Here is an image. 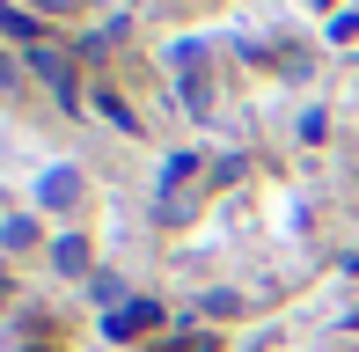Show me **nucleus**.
I'll use <instances>...</instances> for the list:
<instances>
[{
  "instance_id": "nucleus-1",
  "label": "nucleus",
  "mask_w": 359,
  "mask_h": 352,
  "mask_svg": "<svg viewBox=\"0 0 359 352\" xmlns=\"http://www.w3.org/2000/svg\"><path fill=\"white\" fill-rule=\"evenodd\" d=\"M37 198L52 205V213H81V205H88V176H81L74 162H52L37 176Z\"/></svg>"
},
{
  "instance_id": "nucleus-2",
  "label": "nucleus",
  "mask_w": 359,
  "mask_h": 352,
  "mask_svg": "<svg viewBox=\"0 0 359 352\" xmlns=\"http://www.w3.org/2000/svg\"><path fill=\"white\" fill-rule=\"evenodd\" d=\"M147 323H161L154 301H125V309H110V316H103V338H110V345H133Z\"/></svg>"
},
{
  "instance_id": "nucleus-3",
  "label": "nucleus",
  "mask_w": 359,
  "mask_h": 352,
  "mask_svg": "<svg viewBox=\"0 0 359 352\" xmlns=\"http://www.w3.org/2000/svg\"><path fill=\"white\" fill-rule=\"evenodd\" d=\"M29 74H37V81H52V88L74 103V59H67V52H44V44H37V52H29Z\"/></svg>"
},
{
  "instance_id": "nucleus-4",
  "label": "nucleus",
  "mask_w": 359,
  "mask_h": 352,
  "mask_svg": "<svg viewBox=\"0 0 359 352\" xmlns=\"http://www.w3.org/2000/svg\"><path fill=\"white\" fill-rule=\"evenodd\" d=\"M0 37H22L29 52H37V37H44V22H37V15H29V8H8V0H0Z\"/></svg>"
},
{
  "instance_id": "nucleus-5",
  "label": "nucleus",
  "mask_w": 359,
  "mask_h": 352,
  "mask_svg": "<svg viewBox=\"0 0 359 352\" xmlns=\"http://www.w3.org/2000/svg\"><path fill=\"white\" fill-rule=\"evenodd\" d=\"M52 271L81 279V271H88V243H81V235H59V243H52Z\"/></svg>"
},
{
  "instance_id": "nucleus-6",
  "label": "nucleus",
  "mask_w": 359,
  "mask_h": 352,
  "mask_svg": "<svg viewBox=\"0 0 359 352\" xmlns=\"http://www.w3.org/2000/svg\"><path fill=\"white\" fill-rule=\"evenodd\" d=\"M95 110H103V118L118 125V133H140V118H133V103H125L118 88H95Z\"/></svg>"
},
{
  "instance_id": "nucleus-7",
  "label": "nucleus",
  "mask_w": 359,
  "mask_h": 352,
  "mask_svg": "<svg viewBox=\"0 0 359 352\" xmlns=\"http://www.w3.org/2000/svg\"><path fill=\"white\" fill-rule=\"evenodd\" d=\"M29 243H37V220H29V213H8V220H0V250H29Z\"/></svg>"
},
{
  "instance_id": "nucleus-8",
  "label": "nucleus",
  "mask_w": 359,
  "mask_h": 352,
  "mask_svg": "<svg viewBox=\"0 0 359 352\" xmlns=\"http://www.w3.org/2000/svg\"><path fill=\"white\" fill-rule=\"evenodd\" d=\"M161 352H220V330H176Z\"/></svg>"
},
{
  "instance_id": "nucleus-9",
  "label": "nucleus",
  "mask_w": 359,
  "mask_h": 352,
  "mask_svg": "<svg viewBox=\"0 0 359 352\" xmlns=\"http://www.w3.org/2000/svg\"><path fill=\"white\" fill-rule=\"evenodd\" d=\"M191 169H198V154H191V147H184V154H169V162H161V191H169V184H184Z\"/></svg>"
},
{
  "instance_id": "nucleus-10",
  "label": "nucleus",
  "mask_w": 359,
  "mask_h": 352,
  "mask_svg": "<svg viewBox=\"0 0 359 352\" xmlns=\"http://www.w3.org/2000/svg\"><path fill=\"white\" fill-rule=\"evenodd\" d=\"M88 294H95V301H103V316H110V301H118V294H125V279H118V271H95V279H88Z\"/></svg>"
},
{
  "instance_id": "nucleus-11",
  "label": "nucleus",
  "mask_w": 359,
  "mask_h": 352,
  "mask_svg": "<svg viewBox=\"0 0 359 352\" xmlns=\"http://www.w3.org/2000/svg\"><path fill=\"white\" fill-rule=\"evenodd\" d=\"M330 37L345 44V37H359V8H345V15H330Z\"/></svg>"
},
{
  "instance_id": "nucleus-12",
  "label": "nucleus",
  "mask_w": 359,
  "mask_h": 352,
  "mask_svg": "<svg viewBox=\"0 0 359 352\" xmlns=\"http://www.w3.org/2000/svg\"><path fill=\"white\" fill-rule=\"evenodd\" d=\"M15 81H22V67H15V59H0V95H15Z\"/></svg>"
},
{
  "instance_id": "nucleus-13",
  "label": "nucleus",
  "mask_w": 359,
  "mask_h": 352,
  "mask_svg": "<svg viewBox=\"0 0 359 352\" xmlns=\"http://www.w3.org/2000/svg\"><path fill=\"white\" fill-rule=\"evenodd\" d=\"M29 8H52V15H74L81 0H29Z\"/></svg>"
}]
</instances>
